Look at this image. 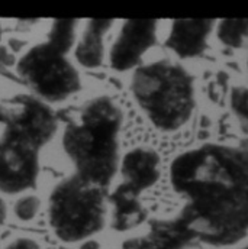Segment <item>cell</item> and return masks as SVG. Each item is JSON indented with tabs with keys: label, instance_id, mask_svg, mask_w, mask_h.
Masks as SVG:
<instances>
[{
	"label": "cell",
	"instance_id": "obj_1",
	"mask_svg": "<svg viewBox=\"0 0 248 249\" xmlns=\"http://www.w3.org/2000/svg\"><path fill=\"white\" fill-rule=\"evenodd\" d=\"M170 183L187 200L179 219L193 236L213 247H229L247 236V151L202 145L177 155Z\"/></svg>",
	"mask_w": 248,
	"mask_h": 249
},
{
	"label": "cell",
	"instance_id": "obj_2",
	"mask_svg": "<svg viewBox=\"0 0 248 249\" xmlns=\"http://www.w3.org/2000/svg\"><path fill=\"white\" fill-rule=\"evenodd\" d=\"M15 103L16 110H7L0 138V191L6 194L22 193L37 184L39 149L57 130V118L44 102L19 96Z\"/></svg>",
	"mask_w": 248,
	"mask_h": 249
},
{
	"label": "cell",
	"instance_id": "obj_3",
	"mask_svg": "<svg viewBox=\"0 0 248 249\" xmlns=\"http://www.w3.org/2000/svg\"><path fill=\"white\" fill-rule=\"evenodd\" d=\"M122 112L106 97L84 105L78 119L65 127L62 146L83 180L105 188L118 170Z\"/></svg>",
	"mask_w": 248,
	"mask_h": 249
},
{
	"label": "cell",
	"instance_id": "obj_4",
	"mask_svg": "<svg viewBox=\"0 0 248 249\" xmlns=\"http://www.w3.org/2000/svg\"><path fill=\"white\" fill-rule=\"evenodd\" d=\"M131 93L150 122L164 132L186 124L194 109L193 78L174 62L155 61L139 67L132 75Z\"/></svg>",
	"mask_w": 248,
	"mask_h": 249
},
{
	"label": "cell",
	"instance_id": "obj_5",
	"mask_svg": "<svg viewBox=\"0 0 248 249\" xmlns=\"http://www.w3.org/2000/svg\"><path fill=\"white\" fill-rule=\"evenodd\" d=\"M48 220L54 235L62 242H81L99 233L106 220L103 188L77 174L53 190L48 201Z\"/></svg>",
	"mask_w": 248,
	"mask_h": 249
},
{
	"label": "cell",
	"instance_id": "obj_6",
	"mask_svg": "<svg viewBox=\"0 0 248 249\" xmlns=\"http://www.w3.org/2000/svg\"><path fill=\"white\" fill-rule=\"evenodd\" d=\"M67 54L48 42L32 47L18 61L16 71L23 81L45 102H64L80 90V75Z\"/></svg>",
	"mask_w": 248,
	"mask_h": 249
},
{
	"label": "cell",
	"instance_id": "obj_7",
	"mask_svg": "<svg viewBox=\"0 0 248 249\" xmlns=\"http://www.w3.org/2000/svg\"><path fill=\"white\" fill-rule=\"evenodd\" d=\"M157 41V20H126L111 50V64L116 71H126L141 61V57Z\"/></svg>",
	"mask_w": 248,
	"mask_h": 249
},
{
	"label": "cell",
	"instance_id": "obj_8",
	"mask_svg": "<svg viewBox=\"0 0 248 249\" xmlns=\"http://www.w3.org/2000/svg\"><path fill=\"white\" fill-rule=\"evenodd\" d=\"M212 19H182L174 20L172 25L170 35L166 41L173 53L183 58H191L200 55L213 29Z\"/></svg>",
	"mask_w": 248,
	"mask_h": 249
},
{
	"label": "cell",
	"instance_id": "obj_9",
	"mask_svg": "<svg viewBox=\"0 0 248 249\" xmlns=\"http://www.w3.org/2000/svg\"><path fill=\"white\" fill-rule=\"evenodd\" d=\"M193 242V236L177 216L155 222L147 235L126 241L122 249H186Z\"/></svg>",
	"mask_w": 248,
	"mask_h": 249
},
{
	"label": "cell",
	"instance_id": "obj_10",
	"mask_svg": "<svg viewBox=\"0 0 248 249\" xmlns=\"http://www.w3.org/2000/svg\"><path fill=\"white\" fill-rule=\"evenodd\" d=\"M160 155L150 148H135L129 151L122 161V176L126 186L135 191H142L153 187L161 176Z\"/></svg>",
	"mask_w": 248,
	"mask_h": 249
},
{
	"label": "cell",
	"instance_id": "obj_11",
	"mask_svg": "<svg viewBox=\"0 0 248 249\" xmlns=\"http://www.w3.org/2000/svg\"><path fill=\"white\" fill-rule=\"evenodd\" d=\"M111 19H92L87 22L81 39L76 48V60L86 68H99L105 57L103 38L112 28Z\"/></svg>",
	"mask_w": 248,
	"mask_h": 249
},
{
	"label": "cell",
	"instance_id": "obj_12",
	"mask_svg": "<svg viewBox=\"0 0 248 249\" xmlns=\"http://www.w3.org/2000/svg\"><path fill=\"white\" fill-rule=\"evenodd\" d=\"M138 191L126 184L119 186L111 196V203L114 207L112 226L114 229L124 232L136 228L145 219L144 206L139 201Z\"/></svg>",
	"mask_w": 248,
	"mask_h": 249
},
{
	"label": "cell",
	"instance_id": "obj_13",
	"mask_svg": "<svg viewBox=\"0 0 248 249\" xmlns=\"http://www.w3.org/2000/svg\"><path fill=\"white\" fill-rule=\"evenodd\" d=\"M76 19H57L53 22L51 31L48 34L47 42L54 47L56 50L67 54L76 41V29H77Z\"/></svg>",
	"mask_w": 248,
	"mask_h": 249
},
{
	"label": "cell",
	"instance_id": "obj_14",
	"mask_svg": "<svg viewBox=\"0 0 248 249\" xmlns=\"http://www.w3.org/2000/svg\"><path fill=\"white\" fill-rule=\"evenodd\" d=\"M247 19H225L218 25V39L231 48L243 47L247 36Z\"/></svg>",
	"mask_w": 248,
	"mask_h": 249
},
{
	"label": "cell",
	"instance_id": "obj_15",
	"mask_svg": "<svg viewBox=\"0 0 248 249\" xmlns=\"http://www.w3.org/2000/svg\"><path fill=\"white\" fill-rule=\"evenodd\" d=\"M41 209V201L37 196H25L15 204V214L22 222L32 220Z\"/></svg>",
	"mask_w": 248,
	"mask_h": 249
},
{
	"label": "cell",
	"instance_id": "obj_16",
	"mask_svg": "<svg viewBox=\"0 0 248 249\" xmlns=\"http://www.w3.org/2000/svg\"><path fill=\"white\" fill-rule=\"evenodd\" d=\"M231 107L240 122L243 124V127H247V90L244 87H237L232 90L231 94Z\"/></svg>",
	"mask_w": 248,
	"mask_h": 249
},
{
	"label": "cell",
	"instance_id": "obj_17",
	"mask_svg": "<svg viewBox=\"0 0 248 249\" xmlns=\"http://www.w3.org/2000/svg\"><path fill=\"white\" fill-rule=\"evenodd\" d=\"M3 249H41V245L32 238H18Z\"/></svg>",
	"mask_w": 248,
	"mask_h": 249
},
{
	"label": "cell",
	"instance_id": "obj_18",
	"mask_svg": "<svg viewBox=\"0 0 248 249\" xmlns=\"http://www.w3.org/2000/svg\"><path fill=\"white\" fill-rule=\"evenodd\" d=\"M0 62L4 64V65H10L13 64V57L4 50V48H0Z\"/></svg>",
	"mask_w": 248,
	"mask_h": 249
},
{
	"label": "cell",
	"instance_id": "obj_19",
	"mask_svg": "<svg viewBox=\"0 0 248 249\" xmlns=\"http://www.w3.org/2000/svg\"><path fill=\"white\" fill-rule=\"evenodd\" d=\"M6 214H7V210H6V204H4V201L0 198V226L4 223V220H6Z\"/></svg>",
	"mask_w": 248,
	"mask_h": 249
},
{
	"label": "cell",
	"instance_id": "obj_20",
	"mask_svg": "<svg viewBox=\"0 0 248 249\" xmlns=\"http://www.w3.org/2000/svg\"><path fill=\"white\" fill-rule=\"evenodd\" d=\"M80 249H100V245L96 241H84Z\"/></svg>",
	"mask_w": 248,
	"mask_h": 249
},
{
	"label": "cell",
	"instance_id": "obj_21",
	"mask_svg": "<svg viewBox=\"0 0 248 249\" xmlns=\"http://www.w3.org/2000/svg\"><path fill=\"white\" fill-rule=\"evenodd\" d=\"M6 118H7V109H6V107H3V106L0 105V121H1V122H4V121H6Z\"/></svg>",
	"mask_w": 248,
	"mask_h": 249
},
{
	"label": "cell",
	"instance_id": "obj_22",
	"mask_svg": "<svg viewBox=\"0 0 248 249\" xmlns=\"http://www.w3.org/2000/svg\"><path fill=\"white\" fill-rule=\"evenodd\" d=\"M0 39H1V26H0Z\"/></svg>",
	"mask_w": 248,
	"mask_h": 249
},
{
	"label": "cell",
	"instance_id": "obj_23",
	"mask_svg": "<svg viewBox=\"0 0 248 249\" xmlns=\"http://www.w3.org/2000/svg\"><path fill=\"white\" fill-rule=\"evenodd\" d=\"M241 249H247V248H241Z\"/></svg>",
	"mask_w": 248,
	"mask_h": 249
}]
</instances>
